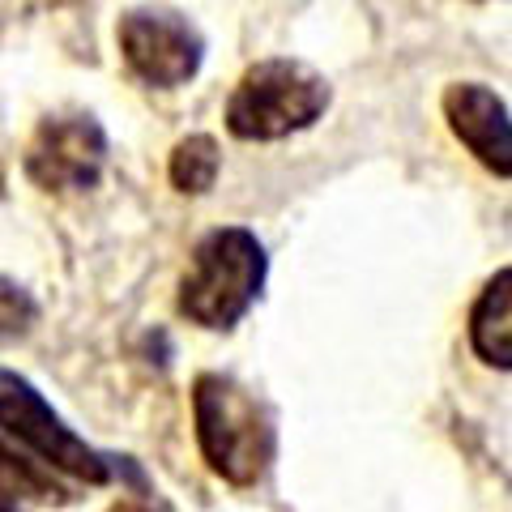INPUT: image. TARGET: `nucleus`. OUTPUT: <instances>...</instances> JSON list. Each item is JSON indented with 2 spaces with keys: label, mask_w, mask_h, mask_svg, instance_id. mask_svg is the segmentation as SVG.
Masks as SVG:
<instances>
[{
  "label": "nucleus",
  "mask_w": 512,
  "mask_h": 512,
  "mask_svg": "<svg viewBox=\"0 0 512 512\" xmlns=\"http://www.w3.org/2000/svg\"><path fill=\"white\" fill-rule=\"evenodd\" d=\"M192 427L201 457L222 483L256 487L274 461V419L239 380L201 372L192 380Z\"/></svg>",
  "instance_id": "obj_1"
},
{
  "label": "nucleus",
  "mask_w": 512,
  "mask_h": 512,
  "mask_svg": "<svg viewBox=\"0 0 512 512\" xmlns=\"http://www.w3.org/2000/svg\"><path fill=\"white\" fill-rule=\"evenodd\" d=\"M269 274L265 244L248 227H218L192 248L180 282V312L201 329H235L261 299Z\"/></svg>",
  "instance_id": "obj_2"
},
{
  "label": "nucleus",
  "mask_w": 512,
  "mask_h": 512,
  "mask_svg": "<svg viewBox=\"0 0 512 512\" xmlns=\"http://www.w3.org/2000/svg\"><path fill=\"white\" fill-rule=\"evenodd\" d=\"M329 107V82L312 64L269 56L235 82L227 99V128L239 141H282L312 128Z\"/></svg>",
  "instance_id": "obj_3"
},
{
  "label": "nucleus",
  "mask_w": 512,
  "mask_h": 512,
  "mask_svg": "<svg viewBox=\"0 0 512 512\" xmlns=\"http://www.w3.org/2000/svg\"><path fill=\"white\" fill-rule=\"evenodd\" d=\"M0 436L13 440L35 461H43L52 474L69 478V483L103 487L111 478L124 474V466L116 457L86 444L52 410V402H47L35 384H30L22 372H13V367H0Z\"/></svg>",
  "instance_id": "obj_4"
},
{
  "label": "nucleus",
  "mask_w": 512,
  "mask_h": 512,
  "mask_svg": "<svg viewBox=\"0 0 512 512\" xmlns=\"http://www.w3.org/2000/svg\"><path fill=\"white\" fill-rule=\"evenodd\" d=\"M116 39H120V56L128 64V73L141 86L175 90V86H188L201 73V60H205L201 30L167 5L128 9L116 26Z\"/></svg>",
  "instance_id": "obj_5"
},
{
  "label": "nucleus",
  "mask_w": 512,
  "mask_h": 512,
  "mask_svg": "<svg viewBox=\"0 0 512 512\" xmlns=\"http://www.w3.org/2000/svg\"><path fill=\"white\" fill-rule=\"evenodd\" d=\"M107 137L94 116H52L26 146V175L47 192H86L99 184Z\"/></svg>",
  "instance_id": "obj_6"
},
{
  "label": "nucleus",
  "mask_w": 512,
  "mask_h": 512,
  "mask_svg": "<svg viewBox=\"0 0 512 512\" xmlns=\"http://www.w3.org/2000/svg\"><path fill=\"white\" fill-rule=\"evenodd\" d=\"M444 120L453 137L487 171L512 180V116L504 99L478 82H457L444 90Z\"/></svg>",
  "instance_id": "obj_7"
},
{
  "label": "nucleus",
  "mask_w": 512,
  "mask_h": 512,
  "mask_svg": "<svg viewBox=\"0 0 512 512\" xmlns=\"http://www.w3.org/2000/svg\"><path fill=\"white\" fill-rule=\"evenodd\" d=\"M69 500L73 495L60 474H52L43 461H35L13 440L0 436V512H35L43 504H69Z\"/></svg>",
  "instance_id": "obj_8"
},
{
  "label": "nucleus",
  "mask_w": 512,
  "mask_h": 512,
  "mask_svg": "<svg viewBox=\"0 0 512 512\" xmlns=\"http://www.w3.org/2000/svg\"><path fill=\"white\" fill-rule=\"evenodd\" d=\"M470 346L487 367L512 372V265L478 291L470 308Z\"/></svg>",
  "instance_id": "obj_9"
},
{
  "label": "nucleus",
  "mask_w": 512,
  "mask_h": 512,
  "mask_svg": "<svg viewBox=\"0 0 512 512\" xmlns=\"http://www.w3.org/2000/svg\"><path fill=\"white\" fill-rule=\"evenodd\" d=\"M218 167H222L218 141L210 133H192V137H184L180 146L171 150L167 175H171V184L180 188V192H192V197H197V192H210L214 188Z\"/></svg>",
  "instance_id": "obj_10"
},
{
  "label": "nucleus",
  "mask_w": 512,
  "mask_h": 512,
  "mask_svg": "<svg viewBox=\"0 0 512 512\" xmlns=\"http://www.w3.org/2000/svg\"><path fill=\"white\" fill-rule=\"evenodd\" d=\"M35 316H39L35 299H30L22 286H13V282L0 278V346L26 338L30 325H35Z\"/></svg>",
  "instance_id": "obj_11"
},
{
  "label": "nucleus",
  "mask_w": 512,
  "mask_h": 512,
  "mask_svg": "<svg viewBox=\"0 0 512 512\" xmlns=\"http://www.w3.org/2000/svg\"><path fill=\"white\" fill-rule=\"evenodd\" d=\"M116 512H154V508H116Z\"/></svg>",
  "instance_id": "obj_12"
}]
</instances>
